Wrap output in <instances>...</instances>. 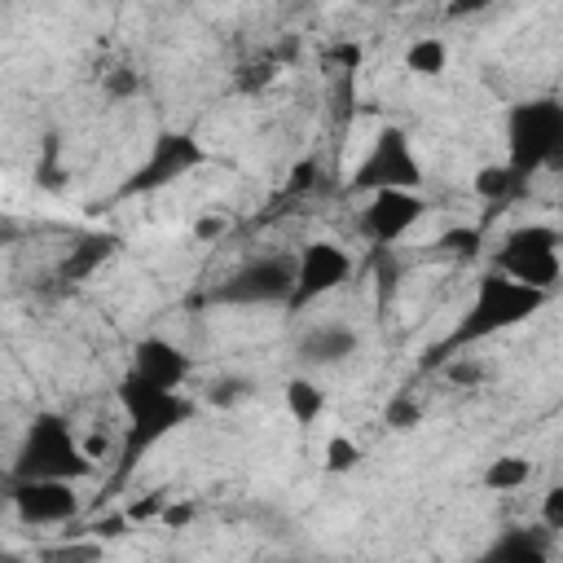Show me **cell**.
<instances>
[{
  "instance_id": "1",
  "label": "cell",
  "mask_w": 563,
  "mask_h": 563,
  "mask_svg": "<svg viewBox=\"0 0 563 563\" xmlns=\"http://www.w3.org/2000/svg\"><path fill=\"white\" fill-rule=\"evenodd\" d=\"M545 299H550V290L523 286V282H515V277H506V273H497V268L484 273V277L475 282V295H471L462 321H457L453 334L444 339L440 356L466 352L471 343H484V339H493V334H501V330L528 321L532 312H541Z\"/></svg>"
},
{
  "instance_id": "2",
  "label": "cell",
  "mask_w": 563,
  "mask_h": 563,
  "mask_svg": "<svg viewBox=\"0 0 563 563\" xmlns=\"http://www.w3.org/2000/svg\"><path fill=\"white\" fill-rule=\"evenodd\" d=\"M119 409H123V457L128 462L198 413L185 387H154L132 369L119 378Z\"/></svg>"
},
{
  "instance_id": "3",
  "label": "cell",
  "mask_w": 563,
  "mask_h": 563,
  "mask_svg": "<svg viewBox=\"0 0 563 563\" xmlns=\"http://www.w3.org/2000/svg\"><path fill=\"white\" fill-rule=\"evenodd\" d=\"M92 471H97L92 453L62 413H35L9 466V475H53V479H88Z\"/></svg>"
},
{
  "instance_id": "4",
  "label": "cell",
  "mask_w": 563,
  "mask_h": 563,
  "mask_svg": "<svg viewBox=\"0 0 563 563\" xmlns=\"http://www.w3.org/2000/svg\"><path fill=\"white\" fill-rule=\"evenodd\" d=\"M506 163L519 176L563 163V101L532 97L506 114Z\"/></svg>"
},
{
  "instance_id": "5",
  "label": "cell",
  "mask_w": 563,
  "mask_h": 563,
  "mask_svg": "<svg viewBox=\"0 0 563 563\" xmlns=\"http://www.w3.org/2000/svg\"><path fill=\"white\" fill-rule=\"evenodd\" d=\"M290 299H295V255L290 251L251 255L224 282L211 286V303H229V308H273V303L290 308Z\"/></svg>"
},
{
  "instance_id": "6",
  "label": "cell",
  "mask_w": 563,
  "mask_h": 563,
  "mask_svg": "<svg viewBox=\"0 0 563 563\" xmlns=\"http://www.w3.org/2000/svg\"><path fill=\"white\" fill-rule=\"evenodd\" d=\"M563 233L554 224H519L510 229L497 251H493V268L523 282V286H537V290H554V282L563 277Z\"/></svg>"
},
{
  "instance_id": "7",
  "label": "cell",
  "mask_w": 563,
  "mask_h": 563,
  "mask_svg": "<svg viewBox=\"0 0 563 563\" xmlns=\"http://www.w3.org/2000/svg\"><path fill=\"white\" fill-rule=\"evenodd\" d=\"M347 185L356 194H374V189H418L422 185V158L409 141L405 128L383 123L369 141V150L361 154V163L352 167Z\"/></svg>"
},
{
  "instance_id": "8",
  "label": "cell",
  "mask_w": 563,
  "mask_h": 563,
  "mask_svg": "<svg viewBox=\"0 0 563 563\" xmlns=\"http://www.w3.org/2000/svg\"><path fill=\"white\" fill-rule=\"evenodd\" d=\"M9 510L22 528H57L79 519V479L9 475Z\"/></svg>"
},
{
  "instance_id": "9",
  "label": "cell",
  "mask_w": 563,
  "mask_h": 563,
  "mask_svg": "<svg viewBox=\"0 0 563 563\" xmlns=\"http://www.w3.org/2000/svg\"><path fill=\"white\" fill-rule=\"evenodd\" d=\"M202 163H207V150L198 145V136H189V132H158L150 141V154L141 158V167L123 185V194H154V189L172 185L176 176H185V172H194Z\"/></svg>"
},
{
  "instance_id": "10",
  "label": "cell",
  "mask_w": 563,
  "mask_h": 563,
  "mask_svg": "<svg viewBox=\"0 0 563 563\" xmlns=\"http://www.w3.org/2000/svg\"><path fill=\"white\" fill-rule=\"evenodd\" d=\"M352 277V255L339 246V242H308L299 255H295V299L290 308H308L325 295H334L343 282Z\"/></svg>"
},
{
  "instance_id": "11",
  "label": "cell",
  "mask_w": 563,
  "mask_h": 563,
  "mask_svg": "<svg viewBox=\"0 0 563 563\" xmlns=\"http://www.w3.org/2000/svg\"><path fill=\"white\" fill-rule=\"evenodd\" d=\"M422 216H427V198L418 189H374L365 194V207H361V233L374 246H391Z\"/></svg>"
},
{
  "instance_id": "12",
  "label": "cell",
  "mask_w": 563,
  "mask_h": 563,
  "mask_svg": "<svg viewBox=\"0 0 563 563\" xmlns=\"http://www.w3.org/2000/svg\"><path fill=\"white\" fill-rule=\"evenodd\" d=\"M132 374H141L154 387H185L194 374V356L163 334H145L132 347Z\"/></svg>"
},
{
  "instance_id": "13",
  "label": "cell",
  "mask_w": 563,
  "mask_h": 563,
  "mask_svg": "<svg viewBox=\"0 0 563 563\" xmlns=\"http://www.w3.org/2000/svg\"><path fill=\"white\" fill-rule=\"evenodd\" d=\"M361 347L356 330L343 325V321H321V325H308L295 343V356L303 369H330V365H343L352 352Z\"/></svg>"
},
{
  "instance_id": "14",
  "label": "cell",
  "mask_w": 563,
  "mask_h": 563,
  "mask_svg": "<svg viewBox=\"0 0 563 563\" xmlns=\"http://www.w3.org/2000/svg\"><path fill=\"white\" fill-rule=\"evenodd\" d=\"M282 400H286V413L299 422V427H312L321 413H325V405H330V396H325V387L312 378V374H295L290 383H286V391H282Z\"/></svg>"
},
{
  "instance_id": "15",
  "label": "cell",
  "mask_w": 563,
  "mask_h": 563,
  "mask_svg": "<svg viewBox=\"0 0 563 563\" xmlns=\"http://www.w3.org/2000/svg\"><path fill=\"white\" fill-rule=\"evenodd\" d=\"M550 528L541 523V528H506L493 545H488V554L493 559H545L550 554Z\"/></svg>"
},
{
  "instance_id": "16",
  "label": "cell",
  "mask_w": 563,
  "mask_h": 563,
  "mask_svg": "<svg viewBox=\"0 0 563 563\" xmlns=\"http://www.w3.org/2000/svg\"><path fill=\"white\" fill-rule=\"evenodd\" d=\"M405 70L418 75V79H435L449 70V44L440 35H418L409 48H405Z\"/></svg>"
},
{
  "instance_id": "17",
  "label": "cell",
  "mask_w": 563,
  "mask_h": 563,
  "mask_svg": "<svg viewBox=\"0 0 563 563\" xmlns=\"http://www.w3.org/2000/svg\"><path fill=\"white\" fill-rule=\"evenodd\" d=\"M528 479H532V462L519 457V453H501L484 471V488L488 493H519V488H528Z\"/></svg>"
},
{
  "instance_id": "18",
  "label": "cell",
  "mask_w": 563,
  "mask_h": 563,
  "mask_svg": "<svg viewBox=\"0 0 563 563\" xmlns=\"http://www.w3.org/2000/svg\"><path fill=\"white\" fill-rule=\"evenodd\" d=\"M110 251H114V238H106V233L84 238L79 246H70V255H66V264H62V277H66V282L88 277V273H92L101 260H110Z\"/></svg>"
},
{
  "instance_id": "19",
  "label": "cell",
  "mask_w": 563,
  "mask_h": 563,
  "mask_svg": "<svg viewBox=\"0 0 563 563\" xmlns=\"http://www.w3.org/2000/svg\"><path fill=\"white\" fill-rule=\"evenodd\" d=\"M519 172L510 167V163H484L479 172H475V180H471V189L484 198V202H506L515 189H519Z\"/></svg>"
},
{
  "instance_id": "20",
  "label": "cell",
  "mask_w": 563,
  "mask_h": 563,
  "mask_svg": "<svg viewBox=\"0 0 563 563\" xmlns=\"http://www.w3.org/2000/svg\"><path fill=\"white\" fill-rule=\"evenodd\" d=\"M361 457H365V449L352 440V435H330L325 440V449H321V466L330 471V475H347V471H356L361 466Z\"/></svg>"
},
{
  "instance_id": "21",
  "label": "cell",
  "mask_w": 563,
  "mask_h": 563,
  "mask_svg": "<svg viewBox=\"0 0 563 563\" xmlns=\"http://www.w3.org/2000/svg\"><path fill=\"white\" fill-rule=\"evenodd\" d=\"M479 242H484L479 224H453V229H444L435 238V251L440 255H453V260H471V255H479Z\"/></svg>"
},
{
  "instance_id": "22",
  "label": "cell",
  "mask_w": 563,
  "mask_h": 563,
  "mask_svg": "<svg viewBox=\"0 0 563 563\" xmlns=\"http://www.w3.org/2000/svg\"><path fill=\"white\" fill-rule=\"evenodd\" d=\"M444 378L457 383V387H479L488 378V365L471 352H453V356H444Z\"/></svg>"
},
{
  "instance_id": "23",
  "label": "cell",
  "mask_w": 563,
  "mask_h": 563,
  "mask_svg": "<svg viewBox=\"0 0 563 563\" xmlns=\"http://www.w3.org/2000/svg\"><path fill=\"white\" fill-rule=\"evenodd\" d=\"M101 92H106L110 101H128V97L141 92V75H136L132 66H114V70L101 75Z\"/></svg>"
},
{
  "instance_id": "24",
  "label": "cell",
  "mask_w": 563,
  "mask_h": 563,
  "mask_svg": "<svg viewBox=\"0 0 563 563\" xmlns=\"http://www.w3.org/2000/svg\"><path fill=\"white\" fill-rule=\"evenodd\" d=\"M537 519H541V523H545L554 537H563V484H550V488L541 493Z\"/></svg>"
},
{
  "instance_id": "25",
  "label": "cell",
  "mask_w": 563,
  "mask_h": 563,
  "mask_svg": "<svg viewBox=\"0 0 563 563\" xmlns=\"http://www.w3.org/2000/svg\"><path fill=\"white\" fill-rule=\"evenodd\" d=\"M246 396H255V383H251V378H220V383L207 391V400L220 405V409H224V405H238V400H246Z\"/></svg>"
},
{
  "instance_id": "26",
  "label": "cell",
  "mask_w": 563,
  "mask_h": 563,
  "mask_svg": "<svg viewBox=\"0 0 563 563\" xmlns=\"http://www.w3.org/2000/svg\"><path fill=\"white\" fill-rule=\"evenodd\" d=\"M273 75H277L273 62H251V66L238 70V88H242V92H260V88L273 84Z\"/></svg>"
},
{
  "instance_id": "27",
  "label": "cell",
  "mask_w": 563,
  "mask_h": 563,
  "mask_svg": "<svg viewBox=\"0 0 563 563\" xmlns=\"http://www.w3.org/2000/svg\"><path fill=\"white\" fill-rule=\"evenodd\" d=\"M418 418H422V409H418L413 400H391V405H387V422H391V427H413Z\"/></svg>"
},
{
  "instance_id": "28",
  "label": "cell",
  "mask_w": 563,
  "mask_h": 563,
  "mask_svg": "<svg viewBox=\"0 0 563 563\" xmlns=\"http://www.w3.org/2000/svg\"><path fill=\"white\" fill-rule=\"evenodd\" d=\"M330 62H339V70H356L361 66V44H352V40H343V44H334L330 48Z\"/></svg>"
},
{
  "instance_id": "29",
  "label": "cell",
  "mask_w": 563,
  "mask_h": 563,
  "mask_svg": "<svg viewBox=\"0 0 563 563\" xmlns=\"http://www.w3.org/2000/svg\"><path fill=\"white\" fill-rule=\"evenodd\" d=\"M224 229H229V220H224V216H198V224H194V238H198V242H216Z\"/></svg>"
},
{
  "instance_id": "30",
  "label": "cell",
  "mask_w": 563,
  "mask_h": 563,
  "mask_svg": "<svg viewBox=\"0 0 563 563\" xmlns=\"http://www.w3.org/2000/svg\"><path fill=\"white\" fill-rule=\"evenodd\" d=\"M497 0H444V13L449 18H475V13H484V9H493Z\"/></svg>"
},
{
  "instance_id": "31",
  "label": "cell",
  "mask_w": 563,
  "mask_h": 563,
  "mask_svg": "<svg viewBox=\"0 0 563 563\" xmlns=\"http://www.w3.org/2000/svg\"><path fill=\"white\" fill-rule=\"evenodd\" d=\"M312 172H317V163L308 158V163H299L295 172H290V180H286V194H303L308 185H312Z\"/></svg>"
},
{
  "instance_id": "32",
  "label": "cell",
  "mask_w": 563,
  "mask_h": 563,
  "mask_svg": "<svg viewBox=\"0 0 563 563\" xmlns=\"http://www.w3.org/2000/svg\"><path fill=\"white\" fill-rule=\"evenodd\" d=\"M194 519V506H167L163 510V523H189Z\"/></svg>"
},
{
  "instance_id": "33",
  "label": "cell",
  "mask_w": 563,
  "mask_h": 563,
  "mask_svg": "<svg viewBox=\"0 0 563 563\" xmlns=\"http://www.w3.org/2000/svg\"><path fill=\"white\" fill-rule=\"evenodd\" d=\"M303 4H325V0H303Z\"/></svg>"
},
{
  "instance_id": "34",
  "label": "cell",
  "mask_w": 563,
  "mask_h": 563,
  "mask_svg": "<svg viewBox=\"0 0 563 563\" xmlns=\"http://www.w3.org/2000/svg\"><path fill=\"white\" fill-rule=\"evenodd\" d=\"M396 4H409V0H396Z\"/></svg>"
}]
</instances>
